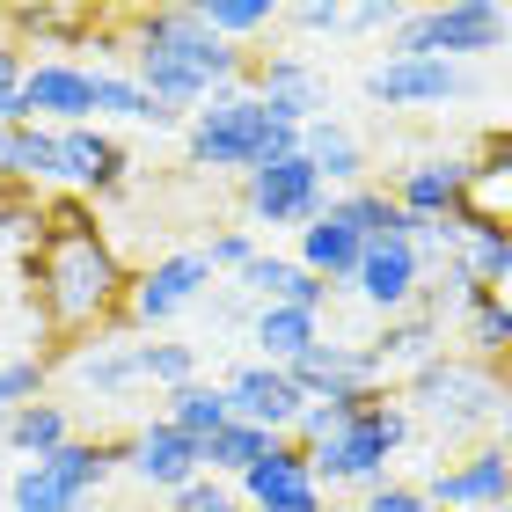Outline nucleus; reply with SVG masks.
Wrapping results in <instances>:
<instances>
[{
	"label": "nucleus",
	"mask_w": 512,
	"mask_h": 512,
	"mask_svg": "<svg viewBox=\"0 0 512 512\" xmlns=\"http://www.w3.org/2000/svg\"><path fill=\"white\" fill-rule=\"evenodd\" d=\"M169 512H242V498H235V483L198 476V483H183V491L169 498Z\"/></svg>",
	"instance_id": "4c0bfd02"
},
{
	"label": "nucleus",
	"mask_w": 512,
	"mask_h": 512,
	"mask_svg": "<svg viewBox=\"0 0 512 512\" xmlns=\"http://www.w3.org/2000/svg\"><path fill=\"white\" fill-rule=\"evenodd\" d=\"M300 161L322 176V191H359L366 183V147H359V132L352 125H337V118H315V125H300Z\"/></svg>",
	"instance_id": "412c9836"
},
{
	"label": "nucleus",
	"mask_w": 512,
	"mask_h": 512,
	"mask_svg": "<svg viewBox=\"0 0 512 512\" xmlns=\"http://www.w3.org/2000/svg\"><path fill=\"white\" fill-rule=\"evenodd\" d=\"M461 337H469V359L512 352V293H476L461 308Z\"/></svg>",
	"instance_id": "2f4dec72"
},
{
	"label": "nucleus",
	"mask_w": 512,
	"mask_h": 512,
	"mask_svg": "<svg viewBox=\"0 0 512 512\" xmlns=\"http://www.w3.org/2000/svg\"><path fill=\"white\" fill-rule=\"evenodd\" d=\"M425 278H432V271H425V256L410 249V235H403V242H366L352 293L388 322V315H410L417 300H425Z\"/></svg>",
	"instance_id": "2eb2a0df"
},
{
	"label": "nucleus",
	"mask_w": 512,
	"mask_h": 512,
	"mask_svg": "<svg viewBox=\"0 0 512 512\" xmlns=\"http://www.w3.org/2000/svg\"><path fill=\"white\" fill-rule=\"evenodd\" d=\"M220 388H227V410H235L242 425L271 432V439H293L300 410H308V395H300V381L286 374V366H264V359L235 366V374H227Z\"/></svg>",
	"instance_id": "9b49d317"
},
{
	"label": "nucleus",
	"mask_w": 512,
	"mask_h": 512,
	"mask_svg": "<svg viewBox=\"0 0 512 512\" xmlns=\"http://www.w3.org/2000/svg\"><path fill=\"white\" fill-rule=\"evenodd\" d=\"M125 469V439H66L59 454L22 461L15 512H96V491Z\"/></svg>",
	"instance_id": "423d86ee"
},
{
	"label": "nucleus",
	"mask_w": 512,
	"mask_h": 512,
	"mask_svg": "<svg viewBox=\"0 0 512 512\" xmlns=\"http://www.w3.org/2000/svg\"><path fill=\"white\" fill-rule=\"evenodd\" d=\"M403 439H410V410L395 395H366L337 439L300 447V454H308V476L322 491H374V483H388V461L403 454Z\"/></svg>",
	"instance_id": "20e7f679"
},
{
	"label": "nucleus",
	"mask_w": 512,
	"mask_h": 512,
	"mask_svg": "<svg viewBox=\"0 0 512 512\" xmlns=\"http://www.w3.org/2000/svg\"><path fill=\"white\" fill-rule=\"evenodd\" d=\"M476 169H498V176H512V132H491V139H483Z\"/></svg>",
	"instance_id": "37998d69"
},
{
	"label": "nucleus",
	"mask_w": 512,
	"mask_h": 512,
	"mask_svg": "<svg viewBox=\"0 0 512 512\" xmlns=\"http://www.w3.org/2000/svg\"><path fill=\"white\" fill-rule=\"evenodd\" d=\"M461 88H469V74L447 66V59H381V66H366V96L381 110H439V103H454Z\"/></svg>",
	"instance_id": "f3484780"
},
{
	"label": "nucleus",
	"mask_w": 512,
	"mask_h": 512,
	"mask_svg": "<svg viewBox=\"0 0 512 512\" xmlns=\"http://www.w3.org/2000/svg\"><path fill=\"white\" fill-rule=\"evenodd\" d=\"M0 439L22 454V461H44V454H59L66 439H74V417H66V403H22V410H8V425H0Z\"/></svg>",
	"instance_id": "a878e982"
},
{
	"label": "nucleus",
	"mask_w": 512,
	"mask_h": 512,
	"mask_svg": "<svg viewBox=\"0 0 512 512\" xmlns=\"http://www.w3.org/2000/svg\"><path fill=\"white\" fill-rule=\"evenodd\" d=\"M125 469L147 483V491L176 498L183 483H198V476H205V447H198L191 432H176L169 417H154L147 432H132V439H125Z\"/></svg>",
	"instance_id": "dca6fc26"
},
{
	"label": "nucleus",
	"mask_w": 512,
	"mask_h": 512,
	"mask_svg": "<svg viewBox=\"0 0 512 512\" xmlns=\"http://www.w3.org/2000/svg\"><path fill=\"white\" fill-rule=\"evenodd\" d=\"M242 512H249V505H242Z\"/></svg>",
	"instance_id": "49530a36"
},
{
	"label": "nucleus",
	"mask_w": 512,
	"mask_h": 512,
	"mask_svg": "<svg viewBox=\"0 0 512 512\" xmlns=\"http://www.w3.org/2000/svg\"><path fill=\"white\" fill-rule=\"evenodd\" d=\"M74 374H81V388H96V395H132V388H147V381H139V344H96V352L74 359Z\"/></svg>",
	"instance_id": "473e14b6"
},
{
	"label": "nucleus",
	"mask_w": 512,
	"mask_h": 512,
	"mask_svg": "<svg viewBox=\"0 0 512 512\" xmlns=\"http://www.w3.org/2000/svg\"><path fill=\"white\" fill-rule=\"evenodd\" d=\"M359 512H432V505H425L417 483H374V491L359 498Z\"/></svg>",
	"instance_id": "ea45409f"
},
{
	"label": "nucleus",
	"mask_w": 512,
	"mask_h": 512,
	"mask_svg": "<svg viewBox=\"0 0 512 512\" xmlns=\"http://www.w3.org/2000/svg\"><path fill=\"white\" fill-rule=\"evenodd\" d=\"M44 395V359H8L0 366V425H8V410L37 403Z\"/></svg>",
	"instance_id": "e433bc0d"
},
{
	"label": "nucleus",
	"mask_w": 512,
	"mask_h": 512,
	"mask_svg": "<svg viewBox=\"0 0 512 512\" xmlns=\"http://www.w3.org/2000/svg\"><path fill=\"white\" fill-rule=\"evenodd\" d=\"M264 454H271V432H256V425H242V417H235V425H220L213 439H205V476L242 483Z\"/></svg>",
	"instance_id": "c756f323"
},
{
	"label": "nucleus",
	"mask_w": 512,
	"mask_h": 512,
	"mask_svg": "<svg viewBox=\"0 0 512 512\" xmlns=\"http://www.w3.org/2000/svg\"><path fill=\"white\" fill-rule=\"evenodd\" d=\"M249 344L264 352V366H293V359H308L322 344V315H308V308H256Z\"/></svg>",
	"instance_id": "b1692460"
},
{
	"label": "nucleus",
	"mask_w": 512,
	"mask_h": 512,
	"mask_svg": "<svg viewBox=\"0 0 512 512\" xmlns=\"http://www.w3.org/2000/svg\"><path fill=\"white\" fill-rule=\"evenodd\" d=\"M88 96H96V125H176L169 110L147 103V88H139L132 74H118V66H88Z\"/></svg>",
	"instance_id": "bb28decb"
},
{
	"label": "nucleus",
	"mask_w": 512,
	"mask_h": 512,
	"mask_svg": "<svg viewBox=\"0 0 512 512\" xmlns=\"http://www.w3.org/2000/svg\"><path fill=\"white\" fill-rule=\"evenodd\" d=\"M512 37V15L498 8V0H447V8H417L395 22V44H388V59H483V52H498V44Z\"/></svg>",
	"instance_id": "0eeeda50"
},
{
	"label": "nucleus",
	"mask_w": 512,
	"mask_h": 512,
	"mask_svg": "<svg viewBox=\"0 0 512 512\" xmlns=\"http://www.w3.org/2000/svg\"><path fill=\"white\" fill-rule=\"evenodd\" d=\"M461 227H469V220H461ZM454 271L469 278V286H483V293H512V235H498V227H469Z\"/></svg>",
	"instance_id": "c85d7f7f"
},
{
	"label": "nucleus",
	"mask_w": 512,
	"mask_h": 512,
	"mask_svg": "<svg viewBox=\"0 0 512 512\" xmlns=\"http://www.w3.org/2000/svg\"><path fill=\"white\" fill-rule=\"evenodd\" d=\"M183 147H191L198 169H227V176H249V169H264V161H286L300 154V132L286 125H271V110L249 96V88H227V96L213 103H198L191 110V132H183Z\"/></svg>",
	"instance_id": "7ed1b4c3"
},
{
	"label": "nucleus",
	"mask_w": 512,
	"mask_h": 512,
	"mask_svg": "<svg viewBox=\"0 0 512 512\" xmlns=\"http://www.w3.org/2000/svg\"><path fill=\"white\" fill-rule=\"evenodd\" d=\"M125 147L110 139L103 125H74V132H59V183L74 198H103V191H118L125 183Z\"/></svg>",
	"instance_id": "aec40b11"
},
{
	"label": "nucleus",
	"mask_w": 512,
	"mask_h": 512,
	"mask_svg": "<svg viewBox=\"0 0 512 512\" xmlns=\"http://www.w3.org/2000/svg\"><path fill=\"white\" fill-rule=\"evenodd\" d=\"M161 417H169V425L176 432H191L198 439V447H205V439H213L220 425H235V410H227V388L220 381H183V388H169V410H161Z\"/></svg>",
	"instance_id": "cd10ccee"
},
{
	"label": "nucleus",
	"mask_w": 512,
	"mask_h": 512,
	"mask_svg": "<svg viewBox=\"0 0 512 512\" xmlns=\"http://www.w3.org/2000/svg\"><path fill=\"white\" fill-rule=\"evenodd\" d=\"M286 22H300V30H344V8H337V0H300V8H286Z\"/></svg>",
	"instance_id": "a19ab883"
},
{
	"label": "nucleus",
	"mask_w": 512,
	"mask_h": 512,
	"mask_svg": "<svg viewBox=\"0 0 512 512\" xmlns=\"http://www.w3.org/2000/svg\"><path fill=\"white\" fill-rule=\"evenodd\" d=\"M476 183V161L469 154H432V161H410V169H395L388 198L403 205L410 220H454L461 198H469Z\"/></svg>",
	"instance_id": "a211bd4d"
},
{
	"label": "nucleus",
	"mask_w": 512,
	"mask_h": 512,
	"mask_svg": "<svg viewBox=\"0 0 512 512\" xmlns=\"http://www.w3.org/2000/svg\"><path fill=\"white\" fill-rule=\"evenodd\" d=\"M498 403H505V388L491 381V366L483 359H447L439 352L432 366H417L410 374V425L425 417L432 432H447V439H469V432H491V417H498Z\"/></svg>",
	"instance_id": "39448f33"
},
{
	"label": "nucleus",
	"mask_w": 512,
	"mask_h": 512,
	"mask_svg": "<svg viewBox=\"0 0 512 512\" xmlns=\"http://www.w3.org/2000/svg\"><path fill=\"white\" fill-rule=\"evenodd\" d=\"M205 286H213V264H205L198 249H169V256H154V264L125 286V322L161 330V322H176L183 308H198Z\"/></svg>",
	"instance_id": "6e6552de"
},
{
	"label": "nucleus",
	"mask_w": 512,
	"mask_h": 512,
	"mask_svg": "<svg viewBox=\"0 0 512 512\" xmlns=\"http://www.w3.org/2000/svg\"><path fill=\"white\" fill-rule=\"evenodd\" d=\"M8 88H22V44L0 37V96H8Z\"/></svg>",
	"instance_id": "c03bdc74"
},
{
	"label": "nucleus",
	"mask_w": 512,
	"mask_h": 512,
	"mask_svg": "<svg viewBox=\"0 0 512 512\" xmlns=\"http://www.w3.org/2000/svg\"><path fill=\"white\" fill-rule=\"evenodd\" d=\"M37 235H44V198L22 191V183H0V242L37 249Z\"/></svg>",
	"instance_id": "72a5a7b5"
},
{
	"label": "nucleus",
	"mask_w": 512,
	"mask_h": 512,
	"mask_svg": "<svg viewBox=\"0 0 512 512\" xmlns=\"http://www.w3.org/2000/svg\"><path fill=\"white\" fill-rule=\"evenodd\" d=\"M8 22L30 37H81V30H96V8H15Z\"/></svg>",
	"instance_id": "c9c22d12"
},
{
	"label": "nucleus",
	"mask_w": 512,
	"mask_h": 512,
	"mask_svg": "<svg viewBox=\"0 0 512 512\" xmlns=\"http://www.w3.org/2000/svg\"><path fill=\"white\" fill-rule=\"evenodd\" d=\"M198 256L213 264V278H220V271H235V278H242V271H249V256H256V235H242V227H220V235L205 242Z\"/></svg>",
	"instance_id": "58836bf2"
},
{
	"label": "nucleus",
	"mask_w": 512,
	"mask_h": 512,
	"mask_svg": "<svg viewBox=\"0 0 512 512\" xmlns=\"http://www.w3.org/2000/svg\"><path fill=\"white\" fill-rule=\"evenodd\" d=\"M198 22H205L220 44H235V52H242V37L278 30V22H286V8H271V0H198Z\"/></svg>",
	"instance_id": "7c9ffc66"
},
{
	"label": "nucleus",
	"mask_w": 512,
	"mask_h": 512,
	"mask_svg": "<svg viewBox=\"0 0 512 512\" xmlns=\"http://www.w3.org/2000/svg\"><path fill=\"white\" fill-rule=\"evenodd\" d=\"M22 118H30V125H44V132L96 125L88 66H81V59H37V66H22Z\"/></svg>",
	"instance_id": "f8f14e48"
},
{
	"label": "nucleus",
	"mask_w": 512,
	"mask_h": 512,
	"mask_svg": "<svg viewBox=\"0 0 512 512\" xmlns=\"http://www.w3.org/2000/svg\"><path fill=\"white\" fill-rule=\"evenodd\" d=\"M139 381H154V388L198 381V352L191 344H139Z\"/></svg>",
	"instance_id": "f704fd0d"
},
{
	"label": "nucleus",
	"mask_w": 512,
	"mask_h": 512,
	"mask_svg": "<svg viewBox=\"0 0 512 512\" xmlns=\"http://www.w3.org/2000/svg\"><path fill=\"white\" fill-rule=\"evenodd\" d=\"M417 491H425L432 512H498V505H512V461L498 447H469L461 461L432 469Z\"/></svg>",
	"instance_id": "9d476101"
},
{
	"label": "nucleus",
	"mask_w": 512,
	"mask_h": 512,
	"mask_svg": "<svg viewBox=\"0 0 512 512\" xmlns=\"http://www.w3.org/2000/svg\"><path fill=\"white\" fill-rule=\"evenodd\" d=\"M30 278H37V308L52 330H103V322L125 315V264L118 249H110V235L96 220H88L81 198H59L44 205V235L30 249Z\"/></svg>",
	"instance_id": "f257e3e1"
},
{
	"label": "nucleus",
	"mask_w": 512,
	"mask_h": 512,
	"mask_svg": "<svg viewBox=\"0 0 512 512\" xmlns=\"http://www.w3.org/2000/svg\"><path fill=\"white\" fill-rule=\"evenodd\" d=\"M491 432H498V439H491V447H498V454L512 461V395H505V403H498V417H491Z\"/></svg>",
	"instance_id": "a18cd8bd"
},
{
	"label": "nucleus",
	"mask_w": 512,
	"mask_h": 512,
	"mask_svg": "<svg viewBox=\"0 0 512 512\" xmlns=\"http://www.w3.org/2000/svg\"><path fill=\"white\" fill-rule=\"evenodd\" d=\"M235 498L249 512H330V491L308 476V454L293 439H271V454L235 483Z\"/></svg>",
	"instance_id": "ddd939ff"
},
{
	"label": "nucleus",
	"mask_w": 512,
	"mask_h": 512,
	"mask_svg": "<svg viewBox=\"0 0 512 512\" xmlns=\"http://www.w3.org/2000/svg\"><path fill=\"white\" fill-rule=\"evenodd\" d=\"M249 96L271 110V125H286V132H300V125H315V118H330V88H322V74L308 59H293V52H271V59H256L249 66Z\"/></svg>",
	"instance_id": "4468645a"
},
{
	"label": "nucleus",
	"mask_w": 512,
	"mask_h": 512,
	"mask_svg": "<svg viewBox=\"0 0 512 512\" xmlns=\"http://www.w3.org/2000/svg\"><path fill=\"white\" fill-rule=\"evenodd\" d=\"M403 8H388V0H366V8H344V30H395Z\"/></svg>",
	"instance_id": "79ce46f5"
},
{
	"label": "nucleus",
	"mask_w": 512,
	"mask_h": 512,
	"mask_svg": "<svg viewBox=\"0 0 512 512\" xmlns=\"http://www.w3.org/2000/svg\"><path fill=\"white\" fill-rule=\"evenodd\" d=\"M125 66H132V81L147 88V103L169 110V118H183V110H198V103H213V96H227V88L249 81V59L205 30L198 8H147V15H132Z\"/></svg>",
	"instance_id": "f03ea898"
},
{
	"label": "nucleus",
	"mask_w": 512,
	"mask_h": 512,
	"mask_svg": "<svg viewBox=\"0 0 512 512\" xmlns=\"http://www.w3.org/2000/svg\"><path fill=\"white\" fill-rule=\"evenodd\" d=\"M286 374L300 381V395H381L388 374L366 344H344V337H322L308 359H293Z\"/></svg>",
	"instance_id": "6ab92c4d"
},
{
	"label": "nucleus",
	"mask_w": 512,
	"mask_h": 512,
	"mask_svg": "<svg viewBox=\"0 0 512 512\" xmlns=\"http://www.w3.org/2000/svg\"><path fill=\"white\" fill-rule=\"evenodd\" d=\"M359 256H366V242L344 227L337 213H322V220H308L300 227V249H293V264L300 271H315L322 286H352L359 278Z\"/></svg>",
	"instance_id": "4be33fe9"
},
{
	"label": "nucleus",
	"mask_w": 512,
	"mask_h": 512,
	"mask_svg": "<svg viewBox=\"0 0 512 512\" xmlns=\"http://www.w3.org/2000/svg\"><path fill=\"white\" fill-rule=\"evenodd\" d=\"M439 344H447V322L425 315V308H410V315H388L381 337L366 344V352L381 359V374H417V366L439 359Z\"/></svg>",
	"instance_id": "5701e85b"
},
{
	"label": "nucleus",
	"mask_w": 512,
	"mask_h": 512,
	"mask_svg": "<svg viewBox=\"0 0 512 512\" xmlns=\"http://www.w3.org/2000/svg\"><path fill=\"white\" fill-rule=\"evenodd\" d=\"M242 205L256 227H308L330 213V191H322V176L300 154H286V161H264V169L242 176Z\"/></svg>",
	"instance_id": "1a4fd4ad"
},
{
	"label": "nucleus",
	"mask_w": 512,
	"mask_h": 512,
	"mask_svg": "<svg viewBox=\"0 0 512 512\" xmlns=\"http://www.w3.org/2000/svg\"><path fill=\"white\" fill-rule=\"evenodd\" d=\"M330 213H337L344 227H352L359 242H403L410 227H417V220L403 213V205H395V198L381 191V183H359V191H337V198H330Z\"/></svg>",
	"instance_id": "393cba45"
}]
</instances>
